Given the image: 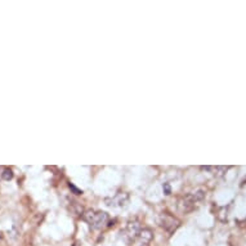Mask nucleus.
Returning a JSON list of instances; mask_svg holds the SVG:
<instances>
[{
    "label": "nucleus",
    "mask_w": 246,
    "mask_h": 246,
    "mask_svg": "<svg viewBox=\"0 0 246 246\" xmlns=\"http://www.w3.org/2000/svg\"><path fill=\"white\" fill-rule=\"evenodd\" d=\"M139 236H140L139 246H148V244L152 240V232L150 229H143V231H140Z\"/></svg>",
    "instance_id": "nucleus-6"
},
{
    "label": "nucleus",
    "mask_w": 246,
    "mask_h": 246,
    "mask_svg": "<svg viewBox=\"0 0 246 246\" xmlns=\"http://www.w3.org/2000/svg\"><path fill=\"white\" fill-rule=\"evenodd\" d=\"M162 189H164V193L165 195H170L171 193V188H170V184L169 183H164Z\"/></svg>",
    "instance_id": "nucleus-10"
},
{
    "label": "nucleus",
    "mask_w": 246,
    "mask_h": 246,
    "mask_svg": "<svg viewBox=\"0 0 246 246\" xmlns=\"http://www.w3.org/2000/svg\"><path fill=\"white\" fill-rule=\"evenodd\" d=\"M125 237L128 238V241H133L137 238V236L140 233V226L138 222H129L126 228H125Z\"/></svg>",
    "instance_id": "nucleus-5"
},
{
    "label": "nucleus",
    "mask_w": 246,
    "mask_h": 246,
    "mask_svg": "<svg viewBox=\"0 0 246 246\" xmlns=\"http://www.w3.org/2000/svg\"><path fill=\"white\" fill-rule=\"evenodd\" d=\"M2 178L4 181H10L12 178H13V171L10 169H4L3 173H2Z\"/></svg>",
    "instance_id": "nucleus-8"
},
{
    "label": "nucleus",
    "mask_w": 246,
    "mask_h": 246,
    "mask_svg": "<svg viewBox=\"0 0 246 246\" xmlns=\"http://www.w3.org/2000/svg\"><path fill=\"white\" fill-rule=\"evenodd\" d=\"M129 204V195L128 193H117L112 199H106V205L107 206H119V207H125Z\"/></svg>",
    "instance_id": "nucleus-4"
},
{
    "label": "nucleus",
    "mask_w": 246,
    "mask_h": 246,
    "mask_svg": "<svg viewBox=\"0 0 246 246\" xmlns=\"http://www.w3.org/2000/svg\"><path fill=\"white\" fill-rule=\"evenodd\" d=\"M71 211H72L73 214H81L83 207L80 206L77 202H72V204H71Z\"/></svg>",
    "instance_id": "nucleus-9"
},
{
    "label": "nucleus",
    "mask_w": 246,
    "mask_h": 246,
    "mask_svg": "<svg viewBox=\"0 0 246 246\" xmlns=\"http://www.w3.org/2000/svg\"><path fill=\"white\" fill-rule=\"evenodd\" d=\"M213 170H214V174L217 177H222L226 171L228 170V166H215V168H213Z\"/></svg>",
    "instance_id": "nucleus-7"
},
{
    "label": "nucleus",
    "mask_w": 246,
    "mask_h": 246,
    "mask_svg": "<svg viewBox=\"0 0 246 246\" xmlns=\"http://www.w3.org/2000/svg\"><path fill=\"white\" fill-rule=\"evenodd\" d=\"M72 246H80V245H79V242H75V244H73Z\"/></svg>",
    "instance_id": "nucleus-12"
},
{
    "label": "nucleus",
    "mask_w": 246,
    "mask_h": 246,
    "mask_svg": "<svg viewBox=\"0 0 246 246\" xmlns=\"http://www.w3.org/2000/svg\"><path fill=\"white\" fill-rule=\"evenodd\" d=\"M158 223L168 233H173L179 227V220L168 214H161L158 218Z\"/></svg>",
    "instance_id": "nucleus-3"
},
{
    "label": "nucleus",
    "mask_w": 246,
    "mask_h": 246,
    "mask_svg": "<svg viewBox=\"0 0 246 246\" xmlns=\"http://www.w3.org/2000/svg\"><path fill=\"white\" fill-rule=\"evenodd\" d=\"M205 199V191L204 189H199L196 191V192L191 193V195H187L184 196V197L179 201V204H178V209L182 211V213H189L192 211L193 209L197 206V204L200 201H202Z\"/></svg>",
    "instance_id": "nucleus-1"
},
{
    "label": "nucleus",
    "mask_w": 246,
    "mask_h": 246,
    "mask_svg": "<svg viewBox=\"0 0 246 246\" xmlns=\"http://www.w3.org/2000/svg\"><path fill=\"white\" fill-rule=\"evenodd\" d=\"M70 188H71V189H72V191H73V192H75L76 195H80V193H83L81 191H80V189H77V188H76L75 186H73V184H71V183H70Z\"/></svg>",
    "instance_id": "nucleus-11"
},
{
    "label": "nucleus",
    "mask_w": 246,
    "mask_h": 246,
    "mask_svg": "<svg viewBox=\"0 0 246 246\" xmlns=\"http://www.w3.org/2000/svg\"><path fill=\"white\" fill-rule=\"evenodd\" d=\"M83 218L87 220L88 224L93 229H101L108 223V214L104 211H94V210H87L83 214Z\"/></svg>",
    "instance_id": "nucleus-2"
}]
</instances>
